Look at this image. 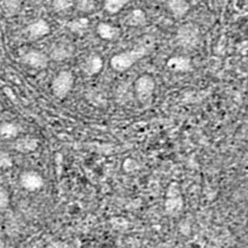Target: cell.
Wrapping results in <instances>:
<instances>
[{
    "label": "cell",
    "instance_id": "obj_8",
    "mask_svg": "<svg viewBox=\"0 0 248 248\" xmlns=\"http://www.w3.org/2000/svg\"><path fill=\"white\" fill-rule=\"evenodd\" d=\"M75 47L70 41L67 40H60L59 42H56L55 45L51 47L49 51V59L53 61H63L67 58H71Z\"/></svg>",
    "mask_w": 248,
    "mask_h": 248
},
{
    "label": "cell",
    "instance_id": "obj_4",
    "mask_svg": "<svg viewBox=\"0 0 248 248\" xmlns=\"http://www.w3.org/2000/svg\"><path fill=\"white\" fill-rule=\"evenodd\" d=\"M164 208L167 215L176 217L183 209V198L179 185L176 182L170 184L166 190V198L164 203Z\"/></svg>",
    "mask_w": 248,
    "mask_h": 248
},
{
    "label": "cell",
    "instance_id": "obj_13",
    "mask_svg": "<svg viewBox=\"0 0 248 248\" xmlns=\"http://www.w3.org/2000/svg\"><path fill=\"white\" fill-rule=\"evenodd\" d=\"M97 34L104 40H114L120 35V29L108 22H100L97 26Z\"/></svg>",
    "mask_w": 248,
    "mask_h": 248
},
{
    "label": "cell",
    "instance_id": "obj_9",
    "mask_svg": "<svg viewBox=\"0 0 248 248\" xmlns=\"http://www.w3.org/2000/svg\"><path fill=\"white\" fill-rule=\"evenodd\" d=\"M19 182L22 186V188L28 191L39 190L43 186V184H45L42 176L36 170L23 171L20 175Z\"/></svg>",
    "mask_w": 248,
    "mask_h": 248
},
{
    "label": "cell",
    "instance_id": "obj_15",
    "mask_svg": "<svg viewBox=\"0 0 248 248\" xmlns=\"http://www.w3.org/2000/svg\"><path fill=\"white\" fill-rule=\"evenodd\" d=\"M20 126L13 122H2L0 126V136L2 140L17 139V136L20 133Z\"/></svg>",
    "mask_w": 248,
    "mask_h": 248
},
{
    "label": "cell",
    "instance_id": "obj_3",
    "mask_svg": "<svg viewBox=\"0 0 248 248\" xmlns=\"http://www.w3.org/2000/svg\"><path fill=\"white\" fill-rule=\"evenodd\" d=\"M135 93L137 96L138 101L143 104H151L153 100V96L156 89V82L151 75H142L135 81Z\"/></svg>",
    "mask_w": 248,
    "mask_h": 248
},
{
    "label": "cell",
    "instance_id": "obj_16",
    "mask_svg": "<svg viewBox=\"0 0 248 248\" xmlns=\"http://www.w3.org/2000/svg\"><path fill=\"white\" fill-rule=\"evenodd\" d=\"M167 7L176 18H181L188 13L190 4L186 1H182V0H171L167 2Z\"/></svg>",
    "mask_w": 248,
    "mask_h": 248
},
{
    "label": "cell",
    "instance_id": "obj_7",
    "mask_svg": "<svg viewBox=\"0 0 248 248\" xmlns=\"http://www.w3.org/2000/svg\"><path fill=\"white\" fill-rule=\"evenodd\" d=\"M103 60L98 54L92 53L86 56L80 63V69L88 77H93L102 71Z\"/></svg>",
    "mask_w": 248,
    "mask_h": 248
},
{
    "label": "cell",
    "instance_id": "obj_10",
    "mask_svg": "<svg viewBox=\"0 0 248 248\" xmlns=\"http://www.w3.org/2000/svg\"><path fill=\"white\" fill-rule=\"evenodd\" d=\"M51 32V27L46 20L38 19L32 23H30L27 27V33L29 38L32 40L40 39L42 37H46Z\"/></svg>",
    "mask_w": 248,
    "mask_h": 248
},
{
    "label": "cell",
    "instance_id": "obj_12",
    "mask_svg": "<svg viewBox=\"0 0 248 248\" xmlns=\"http://www.w3.org/2000/svg\"><path fill=\"white\" fill-rule=\"evenodd\" d=\"M166 67L173 73H187L191 71V60L186 56H172L166 61Z\"/></svg>",
    "mask_w": 248,
    "mask_h": 248
},
{
    "label": "cell",
    "instance_id": "obj_23",
    "mask_svg": "<svg viewBox=\"0 0 248 248\" xmlns=\"http://www.w3.org/2000/svg\"><path fill=\"white\" fill-rule=\"evenodd\" d=\"M74 5L73 1H65V0H56L52 3V7L56 12H63L71 9Z\"/></svg>",
    "mask_w": 248,
    "mask_h": 248
},
{
    "label": "cell",
    "instance_id": "obj_17",
    "mask_svg": "<svg viewBox=\"0 0 248 248\" xmlns=\"http://www.w3.org/2000/svg\"><path fill=\"white\" fill-rule=\"evenodd\" d=\"M90 27V20L85 17L76 18V19L71 20L66 23V28L69 29L71 32L81 35Z\"/></svg>",
    "mask_w": 248,
    "mask_h": 248
},
{
    "label": "cell",
    "instance_id": "obj_14",
    "mask_svg": "<svg viewBox=\"0 0 248 248\" xmlns=\"http://www.w3.org/2000/svg\"><path fill=\"white\" fill-rule=\"evenodd\" d=\"M147 18L146 14L144 11H142L141 9H136L133 10L131 13H128L125 17V22L126 26L128 27H133V28H140L143 27L146 24Z\"/></svg>",
    "mask_w": 248,
    "mask_h": 248
},
{
    "label": "cell",
    "instance_id": "obj_19",
    "mask_svg": "<svg viewBox=\"0 0 248 248\" xmlns=\"http://www.w3.org/2000/svg\"><path fill=\"white\" fill-rule=\"evenodd\" d=\"M1 11L5 16H14L20 10L21 2L19 1H1Z\"/></svg>",
    "mask_w": 248,
    "mask_h": 248
},
{
    "label": "cell",
    "instance_id": "obj_2",
    "mask_svg": "<svg viewBox=\"0 0 248 248\" xmlns=\"http://www.w3.org/2000/svg\"><path fill=\"white\" fill-rule=\"evenodd\" d=\"M74 82H75V77L71 71L59 72L52 81L51 89L53 95L60 100L64 99L73 90Z\"/></svg>",
    "mask_w": 248,
    "mask_h": 248
},
{
    "label": "cell",
    "instance_id": "obj_5",
    "mask_svg": "<svg viewBox=\"0 0 248 248\" xmlns=\"http://www.w3.org/2000/svg\"><path fill=\"white\" fill-rule=\"evenodd\" d=\"M200 38V31L194 23H186L177 31V41L184 48L195 47Z\"/></svg>",
    "mask_w": 248,
    "mask_h": 248
},
{
    "label": "cell",
    "instance_id": "obj_22",
    "mask_svg": "<svg viewBox=\"0 0 248 248\" xmlns=\"http://www.w3.org/2000/svg\"><path fill=\"white\" fill-rule=\"evenodd\" d=\"M0 166L3 170H7L13 166V159L7 152H1L0 154Z\"/></svg>",
    "mask_w": 248,
    "mask_h": 248
},
{
    "label": "cell",
    "instance_id": "obj_24",
    "mask_svg": "<svg viewBox=\"0 0 248 248\" xmlns=\"http://www.w3.org/2000/svg\"><path fill=\"white\" fill-rule=\"evenodd\" d=\"M10 203V197L8 191L4 188H1V191H0V205H1V210H4L9 206Z\"/></svg>",
    "mask_w": 248,
    "mask_h": 248
},
{
    "label": "cell",
    "instance_id": "obj_11",
    "mask_svg": "<svg viewBox=\"0 0 248 248\" xmlns=\"http://www.w3.org/2000/svg\"><path fill=\"white\" fill-rule=\"evenodd\" d=\"M11 147L18 153L30 154L35 152L39 147V140L33 137L17 138L12 142Z\"/></svg>",
    "mask_w": 248,
    "mask_h": 248
},
{
    "label": "cell",
    "instance_id": "obj_25",
    "mask_svg": "<svg viewBox=\"0 0 248 248\" xmlns=\"http://www.w3.org/2000/svg\"><path fill=\"white\" fill-rule=\"evenodd\" d=\"M1 248H5V247H4V245H3V244H2V245H1Z\"/></svg>",
    "mask_w": 248,
    "mask_h": 248
},
{
    "label": "cell",
    "instance_id": "obj_20",
    "mask_svg": "<svg viewBox=\"0 0 248 248\" xmlns=\"http://www.w3.org/2000/svg\"><path fill=\"white\" fill-rule=\"evenodd\" d=\"M122 167H123L124 171L127 173H131V172H135V171L139 170L141 169V165L139 164L137 160H135L133 158H127L124 160Z\"/></svg>",
    "mask_w": 248,
    "mask_h": 248
},
{
    "label": "cell",
    "instance_id": "obj_6",
    "mask_svg": "<svg viewBox=\"0 0 248 248\" xmlns=\"http://www.w3.org/2000/svg\"><path fill=\"white\" fill-rule=\"evenodd\" d=\"M22 63L32 67L35 70H46L48 66L49 62V56L42 53L41 51H37V49H32L28 53L23 54L20 58Z\"/></svg>",
    "mask_w": 248,
    "mask_h": 248
},
{
    "label": "cell",
    "instance_id": "obj_18",
    "mask_svg": "<svg viewBox=\"0 0 248 248\" xmlns=\"http://www.w3.org/2000/svg\"><path fill=\"white\" fill-rule=\"evenodd\" d=\"M127 4L126 0H108L103 3L105 12L108 14H117Z\"/></svg>",
    "mask_w": 248,
    "mask_h": 248
},
{
    "label": "cell",
    "instance_id": "obj_21",
    "mask_svg": "<svg viewBox=\"0 0 248 248\" xmlns=\"http://www.w3.org/2000/svg\"><path fill=\"white\" fill-rule=\"evenodd\" d=\"M76 8L80 12H83V13H91V12L95 11L96 3L94 1H84V0H81V1H78L76 3Z\"/></svg>",
    "mask_w": 248,
    "mask_h": 248
},
{
    "label": "cell",
    "instance_id": "obj_1",
    "mask_svg": "<svg viewBox=\"0 0 248 248\" xmlns=\"http://www.w3.org/2000/svg\"><path fill=\"white\" fill-rule=\"evenodd\" d=\"M148 54L146 46H137L129 51L122 52L114 55L110 58V66L115 72L122 73L131 69V67Z\"/></svg>",
    "mask_w": 248,
    "mask_h": 248
}]
</instances>
